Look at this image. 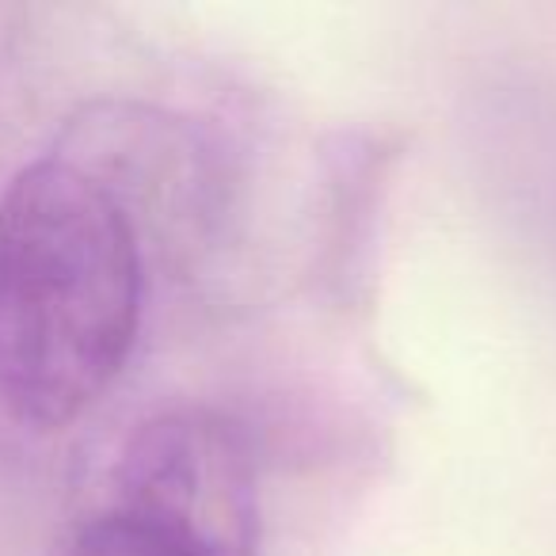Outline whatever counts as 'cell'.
Instances as JSON below:
<instances>
[{"mask_svg": "<svg viewBox=\"0 0 556 556\" xmlns=\"http://www.w3.org/2000/svg\"><path fill=\"white\" fill-rule=\"evenodd\" d=\"M118 518L179 556H260V488L244 431L179 408L138 427L118 462Z\"/></svg>", "mask_w": 556, "mask_h": 556, "instance_id": "2", "label": "cell"}, {"mask_svg": "<svg viewBox=\"0 0 556 556\" xmlns=\"http://www.w3.org/2000/svg\"><path fill=\"white\" fill-rule=\"evenodd\" d=\"M50 556H179V553L164 545V541L149 538L134 522L118 518L115 510H108V515L88 518L77 530L65 533Z\"/></svg>", "mask_w": 556, "mask_h": 556, "instance_id": "3", "label": "cell"}, {"mask_svg": "<svg viewBox=\"0 0 556 556\" xmlns=\"http://www.w3.org/2000/svg\"><path fill=\"white\" fill-rule=\"evenodd\" d=\"M130 206L70 156L24 168L0 194V404L35 431L92 408L141 320Z\"/></svg>", "mask_w": 556, "mask_h": 556, "instance_id": "1", "label": "cell"}]
</instances>
